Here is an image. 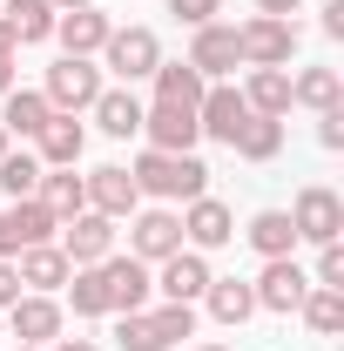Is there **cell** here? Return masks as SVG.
Masks as SVG:
<instances>
[{
    "label": "cell",
    "instance_id": "43",
    "mask_svg": "<svg viewBox=\"0 0 344 351\" xmlns=\"http://www.w3.org/2000/svg\"><path fill=\"white\" fill-rule=\"evenodd\" d=\"M14 54H21V41H14V34H7V21H0V61H14Z\"/></svg>",
    "mask_w": 344,
    "mask_h": 351
},
{
    "label": "cell",
    "instance_id": "39",
    "mask_svg": "<svg viewBox=\"0 0 344 351\" xmlns=\"http://www.w3.org/2000/svg\"><path fill=\"white\" fill-rule=\"evenodd\" d=\"M21 298V270H14V257H0V311Z\"/></svg>",
    "mask_w": 344,
    "mask_h": 351
},
{
    "label": "cell",
    "instance_id": "32",
    "mask_svg": "<svg viewBox=\"0 0 344 351\" xmlns=\"http://www.w3.org/2000/svg\"><path fill=\"white\" fill-rule=\"evenodd\" d=\"M68 304H75V317H108V291H101V270L95 263H82V270H68Z\"/></svg>",
    "mask_w": 344,
    "mask_h": 351
},
{
    "label": "cell",
    "instance_id": "2",
    "mask_svg": "<svg viewBox=\"0 0 344 351\" xmlns=\"http://www.w3.org/2000/svg\"><path fill=\"white\" fill-rule=\"evenodd\" d=\"M101 68L95 61H82V54H61L54 68H47V82H41V95H47V108L54 115H82V108H95V95H101Z\"/></svg>",
    "mask_w": 344,
    "mask_h": 351
},
{
    "label": "cell",
    "instance_id": "16",
    "mask_svg": "<svg viewBox=\"0 0 344 351\" xmlns=\"http://www.w3.org/2000/svg\"><path fill=\"white\" fill-rule=\"evenodd\" d=\"M7 324H14V345H54L61 338V304L41 298V291H21L7 304Z\"/></svg>",
    "mask_w": 344,
    "mask_h": 351
},
{
    "label": "cell",
    "instance_id": "26",
    "mask_svg": "<svg viewBox=\"0 0 344 351\" xmlns=\"http://www.w3.org/2000/svg\"><path fill=\"white\" fill-rule=\"evenodd\" d=\"M34 196L54 210V223H68V217H82V210H88V182L75 169H41V189H34Z\"/></svg>",
    "mask_w": 344,
    "mask_h": 351
},
{
    "label": "cell",
    "instance_id": "44",
    "mask_svg": "<svg viewBox=\"0 0 344 351\" xmlns=\"http://www.w3.org/2000/svg\"><path fill=\"white\" fill-rule=\"evenodd\" d=\"M7 88H21L14 82V61H0V95H7Z\"/></svg>",
    "mask_w": 344,
    "mask_h": 351
},
{
    "label": "cell",
    "instance_id": "14",
    "mask_svg": "<svg viewBox=\"0 0 344 351\" xmlns=\"http://www.w3.org/2000/svg\"><path fill=\"white\" fill-rule=\"evenodd\" d=\"M189 68H196L203 82H223L230 68H243L236 27H223V21H203V27H196V41H189Z\"/></svg>",
    "mask_w": 344,
    "mask_h": 351
},
{
    "label": "cell",
    "instance_id": "11",
    "mask_svg": "<svg viewBox=\"0 0 344 351\" xmlns=\"http://www.w3.org/2000/svg\"><path fill=\"white\" fill-rule=\"evenodd\" d=\"M257 291V311H277V317H291L304 304V291H310V277L297 270V257H263V277L250 284Z\"/></svg>",
    "mask_w": 344,
    "mask_h": 351
},
{
    "label": "cell",
    "instance_id": "5",
    "mask_svg": "<svg viewBox=\"0 0 344 351\" xmlns=\"http://www.w3.org/2000/svg\"><path fill=\"white\" fill-rule=\"evenodd\" d=\"M34 243H54V210L41 196H21V203L0 210V257H21Z\"/></svg>",
    "mask_w": 344,
    "mask_h": 351
},
{
    "label": "cell",
    "instance_id": "22",
    "mask_svg": "<svg viewBox=\"0 0 344 351\" xmlns=\"http://www.w3.org/2000/svg\"><path fill=\"white\" fill-rule=\"evenodd\" d=\"M88 115L101 122V135H115V142H129V135H142V101H135L129 88H101Z\"/></svg>",
    "mask_w": 344,
    "mask_h": 351
},
{
    "label": "cell",
    "instance_id": "15",
    "mask_svg": "<svg viewBox=\"0 0 344 351\" xmlns=\"http://www.w3.org/2000/svg\"><path fill=\"white\" fill-rule=\"evenodd\" d=\"M61 257L75 263H101L115 257V217H101V210H82V217H68V237H61Z\"/></svg>",
    "mask_w": 344,
    "mask_h": 351
},
{
    "label": "cell",
    "instance_id": "4",
    "mask_svg": "<svg viewBox=\"0 0 344 351\" xmlns=\"http://www.w3.org/2000/svg\"><path fill=\"white\" fill-rule=\"evenodd\" d=\"M291 230H297V243H338V237H344V196H338V189H324V182L297 189Z\"/></svg>",
    "mask_w": 344,
    "mask_h": 351
},
{
    "label": "cell",
    "instance_id": "6",
    "mask_svg": "<svg viewBox=\"0 0 344 351\" xmlns=\"http://www.w3.org/2000/svg\"><path fill=\"white\" fill-rule=\"evenodd\" d=\"M243 122H250V101H243V88H230V82H210L203 88V101H196V129L210 135V142H236L243 135Z\"/></svg>",
    "mask_w": 344,
    "mask_h": 351
},
{
    "label": "cell",
    "instance_id": "25",
    "mask_svg": "<svg viewBox=\"0 0 344 351\" xmlns=\"http://www.w3.org/2000/svg\"><path fill=\"white\" fill-rule=\"evenodd\" d=\"M243 101H250V115H291V75L284 68H250V82H243Z\"/></svg>",
    "mask_w": 344,
    "mask_h": 351
},
{
    "label": "cell",
    "instance_id": "24",
    "mask_svg": "<svg viewBox=\"0 0 344 351\" xmlns=\"http://www.w3.org/2000/svg\"><path fill=\"white\" fill-rule=\"evenodd\" d=\"M0 21H7V34L21 47L54 41V7H47V0H0Z\"/></svg>",
    "mask_w": 344,
    "mask_h": 351
},
{
    "label": "cell",
    "instance_id": "8",
    "mask_svg": "<svg viewBox=\"0 0 344 351\" xmlns=\"http://www.w3.org/2000/svg\"><path fill=\"white\" fill-rule=\"evenodd\" d=\"M101 291H108V317H122V311H142L149 304V291H156V277H149V263L142 257H101Z\"/></svg>",
    "mask_w": 344,
    "mask_h": 351
},
{
    "label": "cell",
    "instance_id": "12",
    "mask_svg": "<svg viewBox=\"0 0 344 351\" xmlns=\"http://www.w3.org/2000/svg\"><path fill=\"white\" fill-rule=\"evenodd\" d=\"M175 250H182V217H175V210H135V223H129V257L162 263V257H175Z\"/></svg>",
    "mask_w": 344,
    "mask_h": 351
},
{
    "label": "cell",
    "instance_id": "20",
    "mask_svg": "<svg viewBox=\"0 0 344 351\" xmlns=\"http://www.w3.org/2000/svg\"><path fill=\"white\" fill-rule=\"evenodd\" d=\"M14 270H21V291L54 298V291L68 284V270H75V263L61 257V243H34V250H21V263H14Z\"/></svg>",
    "mask_w": 344,
    "mask_h": 351
},
{
    "label": "cell",
    "instance_id": "30",
    "mask_svg": "<svg viewBox=\"0 0 344 351\" xmlns=\"http://www.w3.org/2000/svg\"><path fill=\"white\" fill-rule=\"evenodd\" d=\"M297 317L317 331V338H338V331H344V291L310 284V291H304V304H297Z\"/></svg>",
    "mask_w": 344,
    "mask_h": 351
},
{
    "label": "cell",
    "instance_id": "21",
    "mask_svg": "<svg viewBox=\"0 0 344 351\" xmlns=\"http://www.w3.org/2000/svg\"><path fill=\"white\" fill-rule=\"evenodd\" d=\"M34 142H41V169H75L82 149H88V129L75 115H47V129L34 135Z\"/></svg>",
    "mask_w": 344,
    "mask_h": 351
},
{
    "label": "cell",
    "instance_id": "27",
    "mask_svg": "<svg viewBox=\"0 0 344 351\" xmlns=\"http://www.w3.org/2000/svg\"><path fill=\"white\" fill-rule=\"evenodd\" d=\"M243 237H250V250H257V257H291V250H297V230H291V210H257Z\"/></svg>",
    "mask_w": 344,
    "mask_h": 351
},
{
    "label": "cell",
    "instance_id": "7",
    "mask_svg": "<svg viewBox=\"0 0 344 351\" xmlns=\"http://www.w3.org/2000/svg\"><path fill=\"white\" fill-rule=\"evenodd\" d=\"M156 61H162V41H156L149 27H115L108 47H101V68H115L122 82H149Z\"/></svg>",
    "mask_w": 344,
    "mask_h": 351
},
{
    "label": "cell",
    "instance_id": "17",
    "mask_svg": "<svg viewBox=\"0 0 344 351\" xmlns=\"http://www.w3.org/2000/svg\"><path fill=\"white\" fill-rule=\"evenodd\" d=\"M88 182V210H101V217H135V203H142V189H135V176L122 169V162H108V169H95V176H82Z\"/></svg>",
    "mask_w": 344,
    "mask_h": 351
},
{
    "label": "cell",
    "instance_id": "45",
    "mask_svg": "<svg viewBox=\"0 0 344 351\" xmlns=\"http://www.w3.org/2000/svg\"><path fill=\"white\" fill-rule=\"evenodd\" d=\"M47 7H54V14H68V7H95V0H47Z\"/></svg>",
    "mask_w": 344,
    "mask_h": 351
},
{
    "label": "cell",
    "instance_id": "10",
    "mask_svg": "<svg viewBox=\"0 0 344 351\" xmlns=\"http://www.w3.org/2000/svg\"><path fill=\"white\" fill-rule=\"evenodd\" d=\"M142 135H149V149H162V156H189L203 129H196V108H175V101H156V108H142Z\"/></svg>",
    "mask_w": 344,
    "mask_h": 351
},
{
    "label": "cell",
    "instance_id": "37",
    "mask_svg": "<svg viewBox=\"0 0 344 351\" xmlns=\"http://www.w3.org/2000/svg\"><path fill=\"white\" fill-rule=\"evenodd\" d=\"M175 21H189V27H203V21H216L223 14V0H169Z\"/></svg>",
    "mask_w": 344,
    "mask_h": 351
},
{
    "label": "cell",
    "instance_id": "47",
    "mask_svg": "<svg viewBox=\"0 0 344 351\" xmlns=\"http://www.w3.org/2000/svg\"><path fill=\"white\" fill-rule=\"evenodd\" d=\"M196 351H230V345H196Z\"/></svg>",
    "mask_w": 344,
    "mask_h": 351
},
{
    "label": "cell",
    "instance_id": "40",
    "mask_svg": "<svg viewBox=\"0 0 344 351\" xmlns=\"http://www.w3.org/2000/svg\"><path fill=\"white\" fill-rule=\"evenodd\" d=\"M324 34H331V41H344V0H331V7H324Z\"/></svg>",
    "mask_w": 344,
    "mask_h": 351
},
{
    "label": "cell",
    "instance_id": "41",
    "mask_svg": "<svg viewBox=\"0 0 344 351\" xmlns=\"http://www.w3.org/2000/svg\"><path fill=\"white\" fill-rule=\"evenodd\" d=\"M297 7H304V0H257V14H277V21H291Z\"/></svg>",
    "mask_w": 344,
    "mask_h": 351
},
{
    "label": "cell",
    "instance_id": "38",
    "mask_svg": "<svg viewBox=\"0 0 344 351\" xmlns=\"http://www.w3.org/2000/svg\"><path fill=\"white\" fill-rule=\"evenodd\" d=\"M317 142L324 149H344V108H324L317 115Z\"/></svg>",
    "mask_w": 344,
    "mask_h": 351
},
{
    "label": "cell",
    "instance_id": "33",
    "mask_svg": "<svg viewBox=\"0 0 344 351\" xmlns=\"http://www.w3.org/2000/svg\"><path fill=\"white\" fill-rule=\"evenodd\" d=\"M0 189L21 203V196H34L41 189V156H27V149H7L0 156Z\"/></svg>",
    "mask_w": 344,
    "mask_h": 351
},
{
    "label": "cell",
    "instance_id": "18",
    "mask_svg": "<svg viewBox=\"0 0 344 351\" xmlns=\"http://www.w3.org/2000/svg\"><path fill=\"white\" fill-rule=\"evenodd\" d=\"M182 237H189V250H223V243L236 237V217H230V203H216V196H196V203L182 210Z\"/></svg>",
    "mask_w": 344,
    "mask_h": 351
},
{
    "label": "cell",
    "instance_id": "1",
    "mask_svg": "<svg viewBox=\"0 0 344 351\" xmlns=\"http://www.w3.org/2000/svg\"><path fill=\"white\" fill-rule=\"evenodd\" d=\"M135 189L142 196H182V203H196V196H210V169H203V156L189 149V156H162V149H142L135 156Z\"/></svg>",
    "mask_w": 344,
    "mask_h": 351
},
{
    "label": "cell",
    "instance_id": "28",
    "mask_svg": "<svg viewBox=\"0 0 344 351\" xmlns=\"http://www.w3.org/2000/svg\"><path fill=\"white\" fill-rule=\"evenodd\" d=\"M149 82H156V101H175V108H196V101H203V88H210L189 61H156V75H149Z\"/></svg>",
    "mask_w": 344,
    "mask_h": 351
},
{
    "label": "cell",
    "instance_id": "36",
    "mask_svg": "<svg viewBox=\"0 0 344 351\" xmlns=\"http://www.w3.org/2000/svg\"><path fill=\"white\" fill-rule=\"evenodd\" d=\"M149 317H156V331H162V338H189V331H196V304H162V311H149Z\"/></svg>",
    "mask_w": 344,
    "mask_h": 351
},
{
    "label": "cell",
    "instance_id": "3",
    "mask_svg": "<svg viewBox=\"0 0 344 351\" xmlns=\"http://www.w3.org/2000/svg\"><path fill=\"white\" fill-rule=\"evenodd\" d=\"M236 47H243V68H291V54H297V27L277 21V14H257V21L236 27Z\"/></svg>",
    "mask_w": 344,
    "mask_h": 351
},
{
    "label": "cell",
    "instance_id": "46",
    "mask_svg": "<svg viewBox=\"0 0 344 351\" xmlns=\"http://www.w3.org/2000/svg\"><path fill=\"white\" fill-rule=\"evenodd\" d=\"M7 149H14V135H7V129H0V156H7Z\"/></svg>",
    "mask_w": 344,
    "mask_h": 351
},
{
    "label": "cell",
    "instance_id": "35",
    "mask_svg": "<svg viewBox=\"0 0 344 351\" xmlns=\"http://www.w3.org/2000/svg\"><path fill=\"white\" fill-rule=\"evenodd\" d=\"M310 284L344 291V243H317V270H310Z\"/></svg>",
    "mask_w": 344,
    "mask_h": 351
},
{
    "label": "cell",
    "instance_id": "42",
    "mask_svg": "<svg viewBox=\"0 0 344 351\" xmlns=\"http://www.w3.org/2000/svg\"><path fill=\"white\" fill-rule=\"evenodd\" d=\"M54 351H101L95 338H54Z\"/></svg>",
    "mask_w": 344,
    "mask_h": 351
},
{
    "label": "cell",
    "instance_id": "31",
    "mask_svg": "<svg viewBox=\"0 0 344 351\" xmlns=\"http://www.w3.org/2000/svg\"><path fill=\"white\" fill-rule=\"evenodd\" d=\"M230 149H236L243 162H270V156L284 149V122H277V115H250V122H243V135H236Z\"/></svg>",
    "mask_w": 344,
    "mask_h": 351
},
{
    "label": "cell",
    "instance_id": "23",
    "mask_svg": "<svg viewBox=\"0 0 344 351\" xmlns=\"http://www.w3.org/2000/svg\"><path fill=\"white\" fill-rule=\"evenodd\" d=\"M203 304H210L216 324H243V317H257V291L243 284V277H210V291H203Z\"/></svg>",
    "mask_w": 344,
    "mask_h": 351
},
{
    "label": "cell",
    "instance_id": "9",
    "mask_svg": "<svg viewBox=\"0 0 344 351\" xmlns=\"http://www.w3.org/2000/svg\"><path fill=\"white\" fill-rule=\"evenodd\" d=\"M210 257L203 250H175V257L156 263V291H162V304H196L203 291H210Z\"/></svg>",
    "mask_w": 344,
    "mask_h": 351
},
{
    "label": "cell",
    "instance_id": "13",
    "mask_svg": "<svg viewBox=\"0 0 344 351\" xmlns=\"http://www.w3.org/2000/svg\"><path fill=\"white\" fill-rule=\"evenodd\" d=\"M108 34H115V21H108L101 7H68V14H54V41H61V54L95 61V54L108 47Z\"/></svg>",
    "mask_w": 344,
    "mask_h": 351
},
{
    "label": "cell",
    "instance_id": "34",
    "mask_svg": "<svg viewBox=\"0 0 344 351\" xmlns=\"http://www.w3.org/2000/svg\"><path fill=\"white\" fill-rule=\"evenodd\" d=\"M115 338H122V351H169V338L156 331V317H149V311H122Z\"/></svg>",
    "mask_w": 344,
    "mask_h": 351
},
{
    "label": "cell",
    "instance_id": "48",
    "mask_svg": "<svg viewBox=\"0 0 344 351\" xmlns=\"http://www.w3.org/2000/svg\"><path fill=\"white\" fill-rule=\"evenodd\" d=\"M14 351H41V345H14Z\"/></svg>",
    "mask_w": 344,
    "mask_h": 351
},
{
    "label": "cell",
    "instance_id": "29",
    "mask_svg": "<svg viewBox=\"0 0 344 351\" xmlns=\"http://www.w3.org/2000/svg\"><path fill=\"white\" fill-rule=\"evenodd\" d=\"M291 101H304V108H344V82L338 68H304V75H291Z\"/></svg>",
    "mask_w": 344,
    "mask_h": 351
},
{
    "label": "cell",
    "instance_id": "19",
    "mask_svg": "<svg viewBox=\"0 0 344 351\" xmlns=\"http://www.w3.org/2000/svg\"><path fill=\"white\" fill-rule=\"evenodd\" d=\"M47 115H54V108H47L41 88H7V95H0V129L14 135V142L41 135V129H47Z\"/></svg>",
    "mask_w": 344,
    "mask_h": 351
}]
</instances>
